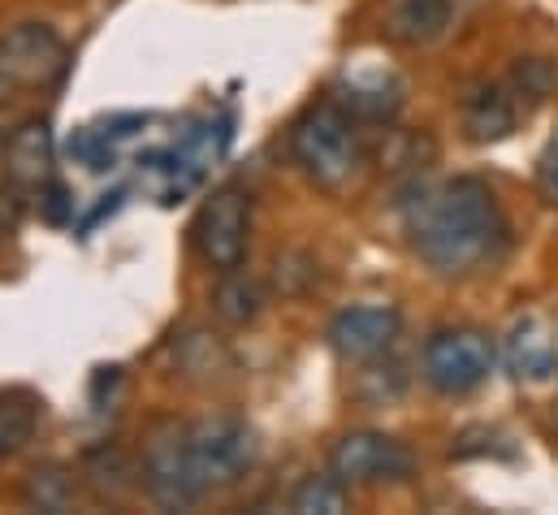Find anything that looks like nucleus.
I'll return each mask as SVG.
<instances>
[{"instance_id":"obj_14","label":"nucleus","mask_w":558,"mask_h":515,"mask_svg":"<svg viewBox=\"0 0 558 515\" xmlns=\"http://www.w3.org/2000/svg\"><path fill=\"white\" fill-rule=\"evenodd\" d=\"M83 481H87L92 499H100V503H126L143 486V472L126 451H118V446L105 442V446H96V451L87 455Z\"/></svg>"},{"instance_id":"obj_17","label":"nucleus","mask_w":558,"mask_h":515,"mask_svg":"<svg viewBox=\"0 0 558 515\" xmlns=\"http://www.w3.org/2000/svg\"><path fill=\"white\" fill-rule=\"evenodd\" d=\"M74 494H78V477L61 464H44L26 477L22 486V503L31 512H48V515H61L74 507Z\"/></svg>"},{"instance_id":"obj_3","label":"nucleus","mask_w":558,"mask_h":515,"mask_svg":"<svg viewBox=\"0 0 558 515\" xmlns=\"http://www.w3.org/2000/svg\"><path fill=\"white\" fill-rule=\"evenodd\" d=\"M140 472L147 499L165 512H191L208 494V486L195 472L191 446H186V424H178V420L147 424L140 446Z\"/></svg>"},{"instance_id":"obj_2","label":"nucleus","mask_w":558,"mask_h":515,"mask_svg":"<svg viewBox=\"0 0 558 515\" xmlns=\"http://www.w3.org/2000/svg\"><path fill=\"white\" fill-rule=\"evenodd\" d=\"M290 152L303 165V173L320 191H347L364 173V143L355 134V118L338 100L312 105L294 127H290Z\"/></svg>"},{"instance_id":"obj_16","label":"nucleus","mask_w":558,"mask_h":515,"mask_svg":"<svg viewBox=\"0 0 558 515\" xmlns=\"http://www.w3.org/2000/svg\"><path fill=\"white\" fill-rule=\"evenodd\" d=\"M265 303H269L265 282H260V277H252V273H243V264H239V268H230V273L221 277V286H217V295H213L217 316H221V321H230V325H247V321H256Z\"/></svg>"},{"instance_id":"obj_19","label":"nucleus","mask_w":558,"mask_h":515,"mask_svg":"<svg viewBox=\"0 0 558 515\" xmlns=\"http://www.w3.org/2000/svg\"><path fill=\"white\" fill-rule=\"evenodd\" d=\"M347 490H351V486H342L333 472H329V477H303V481L294 486V494H290V512L294 515H342L347 512V503H351Z\"/></svg>"},{"instance_id":"obj_8","label":"nucleus","mask_w":558,"mask_h":515,"mask_svg":"<svg viewBox=\"0 0 558 515\" xmlns=\"http://www.w3.org/2000/svg\"><path fill=\"white\" fill-rule=\"evenodd\" d=\"M412 451L399 438L360 429L338 438V446L329 451V472L342 486H386V481H408L412 477Z\"/></svg>"},{"instance_id":"obj_6","label":"nucleus","mask_w":558,"mask_h":515,"mask_svg":"<svg viewBox=\"0 0 558 515\" xmlns=\"http://www.w3.org/2000/svg\"><path fill=\"white\" fill-rule=\"evenodd\" d=\"M186 446L195 459V472L208 490L239 486L256 464V429L239 416H199L186 424Z\"/></svg>"},{"instance_id":"obj_1","label":"nucleus","mask_w":558,"mask_h":515,"mask_svg":"<svg viewBox=\"0 0 558 515\" xmlns=\"http://www.w3.org/2000/svg\"><path fill=\"white\" fill-rule=\"evenodd\" d=\"M403 217L412 248L441 277H463L494 264L511 235L494 191L481 178H450L437 187H420L403 204Z\"/></svg>"},{"instance_id":"obj_20","label":"nucleus","mask_w":558,"mask_h":515,"mask_svg":"<svg viewBox=\"0 0 558 515\" xmlns=\"http://www.w3.org/2000/svg\"><path fill=\"white\" fill-rule=\"evenodd\" d=\"M537 195L546 204H558V130L546 139V147L537 156Z\"/></svg>"},{"instance_id":"obj_7","label":"nucleus","mask_w":558,"mask_h":515,"mask_svg":"<svg viewBox=\"0 0 558 515\" xmlns=\"http://www.w3.org/2000/svg\"><path fill=\"white\" fill-rule=\"evenodd\" d=\"M247 235H252V204L239 187H221L213 191L195 221H191V243L195 252L208 260L217 273H230L239 268L247 256Z\"/></svg>"},{"instance_id":"obj_9","label":"nucleus","mask_w":558,"mask_h":515,"mask_svg":"<svg viewBox=\"0 0 558 515\" xmlns=\"http://www.w3.org/2000/svg\"><path fill=\"white\" fill-rule=\"evenodd\" d=\"M403 330V316L399 308L390 303H355V308H342L333 321H329V347L338 360L347 364H368V360H381L395 338Z\"/></svg>"},{"instance_id":"obj_15","label":"nucleus","mask_w":558,"mask_h":515,"mask_svg":"<svg viewBox=\"0 0 558 515\" xmlns=\"http://www.w3.org/2000/svg\"><path fill=\"white\" fill-rule=\"evenodd\" d=\"M450 22V0H390L386 4V35L395 44H433Z\"/></svg>"},{"instance_id":"obj_13","label":"nucleus","mask_w":558,"mask_h":515,"mask_svg":"<svg viewBox=\"0 0 558 515\" xmlns=\"http://www.w3.org/2000/svg\"><path fill=\"white\" fill-rule=\"evenodd\" d=\"M515 130V100L502 83H476L463 96V134L472 143H502Z\"/></svg>"},{"instance_id":"obj_4","label":"nucleus","mask_w":558,"mask_h":515,"mask_svg":"<svg viewBox=\"0 0 558 515\" xmlns=\"http://www.w3.org/2000/svg\"><path fill=\"white\" fill-rule=\"evenodd\" d=\"M494 360H498V347H494V338L485 330H476V325H450V330H437L424 343L420 373H424V382L437 390V394L459 398V394H472L476 386L489 382Z\"/></svg>"},{"instance_id":"obj_21","label":"nucleus","mask_w":558,"mask_h":515,"mask_svg":"<svg viewBox=\"0 0 558 515\" xmlns=\"http://www.w3.org/2000/svg\"><path fill=\"white\" fill-rule=\"evenodd\" d=\"M515 79L524 83V92H529L533 100H542V96L550 92V79H555V74H550V65H546V61H537V57H533V61H524V65L515 70Z\"/></svg>"},{"instance_id":"obj_18","label":"nucleus","mask_w":558,"mask_h":515,"mask_svg":"<svg viewBox=\"0 0 558 515\" xmlns=\"http://www.w3.org/2000/svg\"><path fill=\"white\" fill-rule=\"evenodd\" d=\"M39 424V398L26 390H4L0 394V459L17 455Z\"/></svg>"},{"instance_id":"obj_5","label":"nucleus","mask_w":558,"mask_h":515,"mask_svg":"<svg viewBox=\"0 0 558 515\" xmlns=\"http://www.w3.org/2000/svg\"><path fill=\"white\" fill-rule=\"evenodd\" d=\"M70 70L65 39L44 22H17L0 35V100L13 92H48Z\"/></svg>"},{"instance_id":"obj_11","label":"nucleus","mask_w":558,"mask_h":515,"mask_svg":"<svg viewBox=\"0 0 558 515\" xmlns=\"http://www.w3.org/2000/svg\"><path fill=\"white\" fill-rule=\"evenodd\" d=\"M355 122H390L403 105V83L381 65H351L333 96Z\"/></svg>"},{"instance_id":"obj_22","label":"nucleus","mask_w":558,"mask_h":515,"mask_svg":"<svg viewBox=\"0 0 558 515\" xmlns=\"http://www.w3.org/2000/svg\"><path fill=\"white\" fill-rule=\"evenodd\" d=\"M39 208H44L48 221H65V213H70V195H65V187H61L57 178L39 191Z\"/></svg>"},{"instance_id":"obj_10","label":"nucleus","mask_w":558,"mask_h":515,"mask_svg":"<svg viewBox=\"0 0 558 515\" xmlns=\"http://www.w3.org/2000/svg\"><path fill=\"white\" fill-rule=\"evenodd\" d=\"M57 147H52V127L44 118H31L4 139V178L13 191L39 195L57 178Z\"/></svg>"},{"instance_id":"obj_12","label":"nucleus","mask_w":558,"mask_h":515,"mask_svg":"<svg viewBox=\"0 0 558 515\" xmlns=\"http://www.w3.org/2000/svg\"><path fill=\"white\" fill-rule=\"evenodd\" d=\"M502 360L515 382H550L558 373V334L546 316H524L511 325Z\"/></svg>"}]
</instances>
